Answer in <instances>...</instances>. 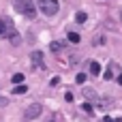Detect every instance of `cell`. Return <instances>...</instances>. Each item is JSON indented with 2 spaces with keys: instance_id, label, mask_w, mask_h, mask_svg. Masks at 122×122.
I'll use <instances>...</instances> for the list:
<instances>
[{
  "instance_id": "obj_13",
  "label": "cell",
  "mask_w": 122,
  "mask_h": 122,
  "mask_svg": "<svg viewBox=\"0 0 122 122\" xmlns=\"http://www.w3.org/2000/svg\"><path fill=\"white\" fill-rule=\"evenodd\" d=\"M75 81H77V84H84V81H86V73H79V75L75 77Z\"/></svg>"
},
{
  "instance_id": "obj_19",
  "label": "cell",
  "mask_w": 122,
  "mask_h": 122,
  "mask_svg": "<svg viewBox=\"0 0 122 122\" xmlns=\"http://www.w3.org/2000/svg\"><path fill=\"white\" fill-rule=\"evenodd\" d=\"M120 19H122V13H120Z\"/></svg>"
},
{
  "instance_id": "obj_18",
  "label": "cell",
  "mask_w": 122,
  "mask_h": 122,
  "mask_svg": "<svg viewBox=\"0 0 122 122\" xmlns=\"http://www.w3.org/2000/svg\"><path fill=\"white\" fill-rule=\"evenodd\" d=\"M116 122H122V118H120V120H116Z\"/></svg>"
},
{
  "instance_id": "obj_6",
  "label": "cell",
  "mask_w": 122,
  "mask_h": 122,
  "mask_svg": "<svg viewBox=\"0 0 122 122\" xmlns=\"http://www.w3.org/2000/svg\"><path fill=\"white\" fill-rule=\"evenodd\" d=\"M11 79H13V84H15V86H21V84H24V79H26V77H24V75H21V73H15V75H13V77H11Z\"/></svg>"
},
{
  "instance_id": "obj_9",
  "label": "cell",
  "mask_w": 122,
  "mask_h": 122,
  "mask_svg": "<svg viewBox=\"0 0 122 122\" xmlns=\"http://www.w3.org/2000/svg\"><path fill=\"white\" fill-rule=\"evenodd\" d=\"M81 112L88 114V116H92V105H90V103H84V105H81Z\"/></svg>"
},
{
  "instance_id": "obj_2",
  "label": "cell",
  "mask_w": 122,
  "mask_h": 122,
  "mask_svg": "<svg viewBox=\"0 0 122 122\" xmlns=\"http://www.w3.org/2000/svg\"><path fill=\"white\" fill-rule=\"evenodd\" d=\"M36 6L41 9V13H45L47 17H51V15L58 13L60 2H58V0H36Z\"/></svg>"
},
{
  "instance_id": "obj_17",
  "label": "cell",
  "mask_w": 122,
  "mask_h": 122,
  "mask_svg": "<svg viewBox=\"0 0 122 122\" xmlns=\"http://www.w3.org/2000/svg\"><path fill=\"white\" fill-rule=\"evenodd\" d=\"M118 84L122 86V71H120V75H118Z\"/></svg>"
},
{
  "instance_id": "obj_5",
  "label": "cell",
  "mask_w": 122,
  "mask_h": 122,
  "mask_svg": "<svg viewBox=\"0 0 122 122\" xmlns=\"http://www.w3.org/2000/svg\"><path fill=\"white\" fill-rule=\"evenodd\" d=\"M30 60H32V62H36V64H41V62H43V51H39V49H36V51H32V54H30Z\"/></svg>"
},
{
  "instance_id": "obj_4",
  "label": "cell",
  "mask_w": 122,
  "mask_h": 122,
  "mask_svg": "<svg viewBox=\"0 0 122 122\" xmlns=\"http://www.w3.org/2000/svg\"><path fill=\"white\" fill-rule=\"evenodd\" d=\"M43 114V105L41 103H34V105H30L28 109H26V118L30 120V118H39Z\"/></svg>"
},
{
  "instance_id": "obj_16",
  "label": "cell",
  "mask_w": 122,
  "mask_h": 122,
  "mask_svg": "<svg viewBox=\"0 0 122 122\" xmlns=\"http://www.w3.org/2000/svg\"><path fill=\"white\" fill-rule=\"evenodd\" d=\"M103 122H116V120H112L109 116H105V118H103Z\"/></svg>"
},
{
  "instance_id": "obj_12",
  "label": "cell",
  "mask_w": 122,
  "mask_h": 122,
  "mask_svg": "<svg viewBox=\"0 0 122 122\" xmlns=\"http://www.w3.org/2000/svg\"><path fill=\"white\" fill-rule=\"evenodd\" d=\"M26 90H28V88H26V86L21 84V86H15V90H13V94H24Z\"/></svg>"
},
{
  "instance_id": "obj_11",
  "label": "cell",
  "mask_w": 122,
  "mask_h": 122,
  "mask_svg": "<svg viewBox=\"0 0 122 122\" xmlns=\"http://www.w3.org/2000/svg\"><path fill=\"white\" fill-rule=\"evenodd\" d=\"M49 47H51V51H60V49H62V43H60V41H54Z\"/></svg>"
},
{
  "instance_id": "obj_3",
  "label": "cell",
  "mask_w": 122,
  "mask_h": 122,
  "mask_svg": "<svg viewBox=\"0 0 122 122\" xmlns=\"http://www.w3.org/2000/svg\"><path fill=\"white\" fill-rule=\"evenodd\" d=\"M15 9H17L21 15H26V17H34V13H36L32 0H15Z\"/></svg>"
},
{
  "instance_id": "obj_1",
  "label": "cell",
  "mask_w": 122,
  "mask_h": 122,
  "mask_svg": "<svg viewBox=\"0 0 122 122\" xmlns=\"http://www.w3.org/2000/svg\"><path fill=\"white\" fill-rule=\"evenodd\" d=\"M0 36H6L13 45H19V34L15 32V26L9 17H0Z\"/></svg>"
},
{
  "instance_id": "obj_10",
  "label": "cell",
  "mask_w": 122,
  "mask_h": 122,
  "mask_svg": "<svg viewBox=\"0 0 122 122\" xmlns=\"http://www.w3.org/2000/svg\"><path fill=\"white\" fill-rule=\"evenodd\" d=\"M69 41L71 43H79V34L77 32H69Z\"/></svg>"
},
{
  "instance_id": "obj_14",
  "label": "cell",
  "mask_w": 122,
  "mask_h": 122,
  "mask_svg": "<svg viewBox=\"0 0 122 122\" xmlns=\"http://www.w3.org/2000/svg\"><path fill=\"white\" fill-rule=\"evenodd\" d=\"M64 101H66V103H71V101H73V94H71V92H66V94H64Z\"/></svg>"
},
{
  "instance_id": "obj_8",
  "label": "cell",
  "mask_w": 122,
  "mask_h": 122,
  "mask_svg": "<svg viewBox=\"0 0 122 122\" xmlns=\"http://www.w3.org/2000/svg\"><path fill=\"white\" fill-rule=\"evenodd\" d=\"M75 21H77V24H84V21H86V13H84V11H79V13L75 15Z\"/></svg>"
},
{
  "instance_id": "obj_15",
  "label": "cell",
  "mask_w": 122,
  "mask_h": 122,
  "mask_svg": "<svg viewBox=\"0 0 122 122\" xmlns=\"http://www.w3.org/2000/svg\"><path fill=\"white\" fill-rule=\"evenodd\" d=\"M6 103H9V101H6L4 97H0V107H2V105H6Z\"/></svg>"
},
{
  "instance_id": "obj_7",
  "label": "cell",
  "mask_w": 122,
  "mask_h": 122,
  "mask_svg": "<svg viewBox=\"0 0 122 122\" xmlns=\"http://www.w3.org/2000/svg\"><path fill=\"white\" fill-rule=\"evenodd\" d=\"M90 73H92V75H99V73H101V64H99V62H90Z\"/></svg>"
}]
</instances>
